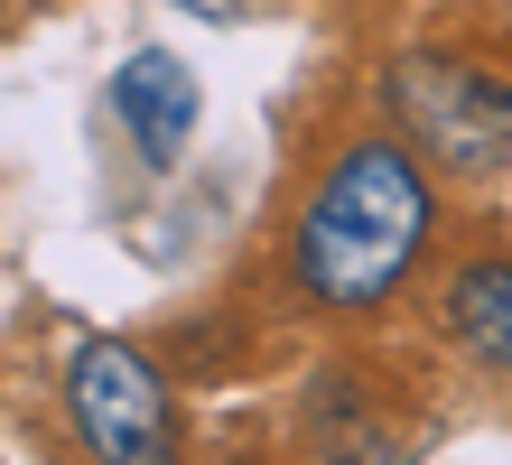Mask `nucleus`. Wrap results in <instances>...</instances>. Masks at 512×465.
I'll return each mask as SVG.
<instances>
[{
    "mask_svg": "<svg viewBox=\"0 0 512 465\" xmlns=\"http://www.w3.org/2000/svg\"><path fill=\"white\" fill-rule=\"evenodd\" d=\"M112 103H122V131L140 140L149 168H168L177 149H187V131H196V75L177 66L168 47H140L122 66V84H112Z\"/></svg>",
    "mask_w": 512,
    "mask_h": 465,
    "instance_id": "nucleus-4",
    "label": "nucleus"
},
{
    "mask_svg": "<svg viewBox=\"0 0 512 465\" xmlns=\"http://www.w3.org/2000/svg\"><path fill=\"white\" fill-rule=\"evenodd\" d=\"M429 224H438V196H429L419 149L410 140H345L317 168L308 205L289 224V279L326 317H364L429 252Z\"/></svg>",
    "mask_w": 512,
    "mask_h": 465,
    "instance_id": "nucleus-1",
    "label": "nucleus"
},
{
    "mask_svg": "<svg viewBox=\"0 0 512 465\" xmlns=\"http://www.w3.org/2000/svg\"><path fill=\"white\" fill-rule=\"evenodd\" d=\"M447 326L466 335L475 363L512 372V261H466L457 289H447Z\"/></svg>",
    "mask_w": 512,
    "mask_h": 465,
    "instance_id": "nucleus-5",
    "label": "nucleus"
},
{
    "mask_svg": "<svg viewBox=\"0 0 512 465\" xmlns=\"http://www.w3.org/2000/svg\"><path fill=\"white\" fill-rule=\"evenodd\" d=\"M66 400H75L84 447L112 456V465H159L177 447V410H168L159 363H149L140 345H122V335H84V345H75Z\"/></svg>",
    "mask_w": 512,
    "mask_h": 465,
    "instance_id": "nucleus-3",
    "label": "nucleus"
},
{
    "mask_svg": "<svg viewBox=\"0 0 512 465\" xmlns=\"http://www.w3.org/2000/svg\"><path fill=\"white\" fill-rule=\"evenodd\" d=\"M391 121L410 131L419 159H438L447 177H494L512 168V84L457 56H401L382 84Z\"/></svg>",
    "mask_w": 512,
    "mask_h": 465,
    "instance_id": "nucleus-2",
    "label": "nucleus"
}]
</instances>
